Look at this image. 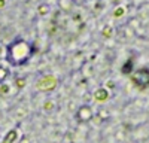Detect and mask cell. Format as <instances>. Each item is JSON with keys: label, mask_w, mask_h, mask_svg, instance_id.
I'll use <instances>...</instances> for the list:
<instances>
[{"label": "cell", "mask_w": 149, "mask_h": 143, "mask_svg": "<svg viewBox=\"0 0 149 143\" xmlns=\"http://www.w3.org/2000/svg\"><path fill=\"white\" fill-rule=\"evenodd\" d=\"M33 52H34V48L29 42L22 39H17L6 48V60L9 64L19 67V66H24L31 58Z\"/></svg>", "instance_id": "obj_1"}, {"label": "cell", "mask_w": 149, "mask_h": 143, "mask_svg": "<svg viewBox=\"0 0 149 143\" xmlns=\"http://www.w3.org/2000/svg\"><path fill=\"white\" fill-rule=\"evenodd\" d=\"M57 78L52 75H46L43 78H40L36 82V90L37 91H43V92H51L57 88Z\"/></svg>", "instance_id": "obj_2"}, {"label": "cell", "mask_w": 149, "mask_h": 143, "mask_svg": "<svg viewBox=\"0 0 149 143\" xmlns=\"http://www.w3.org/2000/svg\"><path fill=\"white\" fill-rule=\"evenodd\" d=\"M131 81L140 88H148L149 87V70L148 69H140L131 73Z\"/></svg>", "instance_id": "obj_3"}, {"label": "cell", "mask_w": 149, "mask_h": 143, "mask_svg": "<svg viewBox=\"0 0 149 143\" xmlns=\"http://www.w3.org/2000/svg\"><path fill=\"white\" fill-rule=\"evenodd\" d=\"M76 118H78L79 122H88V121H91V119L94 118L93 109H91L88 104L81 106L79 109H78V112H76Z\"/></svg>", "instance_id": "obj_4"}, {"label": "cell", "mask_w": 149, "mask_h": 143, "mask_svg": "<svg viewBox=\"0 0 149 143\" xmlns=\"http://www.w3.org/2000/svg\"><path fill=\"white\" fill-rule=\"evenodd\" d=\"M107 97H109V91L106 88H98L94 92V99L97 101H104V100H107Z\"/></svg>", "instance_id": "obj_5"}, {"label": "cell", "mask_w": 149, "mask_h": 143, "mask_svg": "<svg viewBox=\"0 0 149 143\" xmlns=\"http://www.w3.org/2000/svg\"><path fill=\"white\" fill-rule=\"evenodd\" d=\"M17 137H18V131L15 128L14 130H9L8 133H6V136H5V139L2 140V143H14L17 140Z\"/></svg>", "instance_id": "obj_6"}, {"label": "cell", "mask_w": 149, "mask_h": 143, "mask_svg": "<svg viewBox=\"0 0 149 143\" xmlns=\"http://www.w3.org/2000/svg\"><path fill=\"white\" fill-rule=\"evenodd\" d=\"M8 76H9V70L6 67L0 66V83H5V81L8 79Z\"/></svg>", "instance_id": "obj_7"}, {"label": "cell", "mask_w": 149, "mask_h": 143, "mask_svg": "<svg viewBox=\"0 0 149 143\" xmlns=\"http://www.w3.org/2000/svg\"><path fill=\"white\" fill-rule=\"evenodd\" d=\"M131 69H133V61H131V60H128V61L122 66V73H125V75L130 73L131 75Z\"/></svg>", "instance_id": "obj_8"}, {"label": "cell", "mask_w": 149, "mask_h": 143, "mask_svg": "<svg viewBox=\"0 0 149 143\" xmlns=\"http://www.w3.org/2000/svg\"><path fill=\"white\" fill-rule=\"evenodd\" d=\"M43 109H45L46 112H52V110H54V101H52V100H48V101H45V104H43Z\"/></svg>", "instance_id": "obj_9"}, {"label": "cell", "mask_w": 149, "mask_h": 143, "mask_svg": "<svg viewBox=\"0 0 149 143\" xmlns=\"http://www.w3.org/2000/svg\"><path fill=\"white\" fill-rule=\"evenodd\" d=\"M9 92V87L6 83H0V95H6Z\"/></svg>", "instance_id": "obj_10"}, {"label": "cell", "mask_w": 149, "mask_h": 143, "mask_svg": "<svg viewBox=\"0 0 149 143\" xmlns=\"http://www.w3.org/2000/svg\"><path fill=\"white\" fill-rule=\"evenodd\" d=\"M15 83H17V87L21 90V88H24V87H26V79H24V78H17Z\"/></svg>", "instance_id": "obj_11"}, {"label": "cell", "mask_w": 149, "mask_h": 143, "mask_svg": "<svg viewBox=\"0 0 149 143\" xmlns=\"http://www.w3.org/2000/svg\"><path fill=\"white\" fill-rule=\"evenodd\" d=\"M39 14L40 15H46L48 14V5H40L39 6Z\"/></svg>", "instance_id": "obj_12"}, {"label": "cell", "mask_w": 149, "mask_h": 143, "mask_svg": "<svg viewBox=\"0 0 149 143\" xmlns=\"http://www.w3.org/2000/svg\"><path fill=\"white\" fill-rule=\"evenodd\" d=\"M121 14H122V9H118V10L115 12V15H116V17H118V15H121Z\"/></svg>", "instance_id": "obj_13"}, {"label": "cell", "mask_w": 149, "mask_h": 143, "mask_svg": "<svg viewBox=\"0 0 149 143\" xmlns=\"http://www.w3.org/2000/svg\"><path fill=\"white\" fill-rule=\"evenodd\" d=\"M5 2H6V0H0V8L5 6Z\"/></svg>", "instance_id": "obj_14"}, {"label": "cell", "mask_w": 149, "mask_h": 143, "mask_svg": "<svg viewBox=\"0 0 149 143\" xmlns=\"http://www.w3.org/2000/svg\"><path fill=\"white\" fill-rule=\"evenodd\" d=\"M22 143H29V139L26 137V139H22Z\"/></svg>", "instance_id": "obj_15"}, {"label": "cell", "mask_w": 149, "mask_h": 143, "mask_svg": "<svg viewBox=\"0 0 149 143\" xmlns=\"http://www.w3.org/2000/svg\"><path fill=\"white\" fill-rule=\"evenodd\" d=\"M0 54H2V51H0Z\"/></svg>", "instance_id": "obj_16"}]
</instances>
